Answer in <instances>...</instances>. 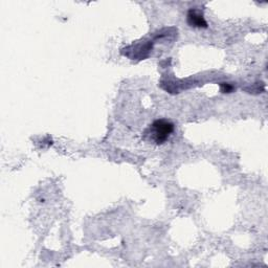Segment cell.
<instances>
[{
    "label": "cell",
    "mask_w": 268,
    "mask_h": 268,
    "mask_svg": "<svg viewBox=\"0 0 268 268\" xmlns=\"http://www.w3.org/2000/svg\"><path fill=\"white\" fill-rule=\"evenodd\" d=\"M175 130L172 122L160 119L154 121L144 132V139L154 145H164Z\"/></svg>",
    "instance_id": "1"
},
{
    "label": "cell",
    "mask_w": 268,
    "mask_h": 268,
    "mask_svg": "<svg viewBox=\"0 0 268 268\" xmlns=\"http://www.w3.org/2000/svg\"><path fill=\"white\" fill-rule=\"evenodd\" d=\"M187 21L190 26L196 27V29H206L207 27V22L204 19L203 14L200 10L197 9L189 10L187 15Z\"/></svg>",
    "instance_id": "2"
},
{
    "label": "cell",
    "mask_w": 268,
    "mask_h": 268,
    "mask_svg": "<svg viewBox=\"0 0 268 268\" xmlns=\"http://www.w3.org/2000/svg\"><path fill=\"white\" fill-rule=\"evenodd\" d=\"M220 88H221V92H223V93H231L235 89V87L230 83H221Z\"/></svg>",
    "instance_id": "3"
}]
</instances>
